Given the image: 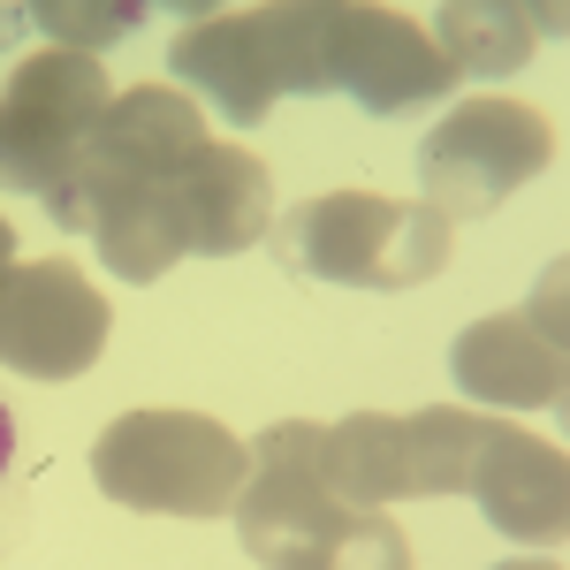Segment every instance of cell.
<instances>
[{
    "label": "cell",
    "mask_w": 570,
    "mask_h": 570,
    "mask_svg": "<svg viewBox=\"0 0 570 570\" xmlns=\"http://www.w3.org/2000/svg\"><path fill=\"white\" fill-rule=\"evenodd\" d=\"M312 434H320V426L282 419V426H266V434L252 441V480H244V494H236L228 518H236L244 556L259 570H297L327 532L351 518V510L327 494L320 464H312Z\"/></svg>",
    "instance_id": "cell-9"
},
{
    "label": "cell",
    "mask_w": 570,
    "mask_h": 570,
    "mask_svg": "<svg viewBox=\"0 0 570 570\" xmlns=\"http://www.w3.org/2000/svg\"><path fill=\"white\" fill-rule=\"evenodd\" d=\"M16 274V228H8V214H0V282Z\"/></svg>",
    "instance_id": "cell-16"
},
{
    "label": "cell",
    "mask_w": 570,
    "mask_h": 570,
    "mask_svg": "<svg viewBox=\"0 0 570 570\" xmlns=\"http://www.w3.org/2000/svg\"><path fill=\"white\" fill-rule=\"evenodd\" d=\"M274 259L297 282H343V289H419L449 266V220L419 198H381V190H327L305 198L266 228Z\"/></svg>",
    "instance_id": "cell-3"
},
{
    "label": "cell",
    "mask_w": 570,
    "mask_h": 570,
    "mask_svg": "<svg viewBox=\"0 0 570 570\" xmlns=\"http://www.w3.org/2000/svg\"><path fill=\"white\" fill-rule=\"evenodd\" d=\"M168 77L236 130H259L282 91H305V99L351 91L365 115H411L456 85L441 46L403 8H357V0L214 8L168 46Z\"/></svg>",
    "instance_id": "cell-1"
},
{
    "label": "cell",
    "mask_w": 570,
    "mask_h": 570,
    "mask_svg": "<svg viewBox=\"0 0 570 570\" xmlns=\"http://www.w3.org/2000/svg\"><path fill=\"white\" fill-rule=\"evenodd\" d=\"M77 228H91L99 259L145 289V282H160L183 259H236V252H252L274 228V176L244 145H206L190 168H168V176H145L130 190L91 198Z\"/></svg>",
    "instance_id": "cell-2"
},
{
    "label": "cell",
    "mask_w": 570,
    "mask_h": 570,
    "mask_svg": "<svg viewBox=\"0 0 570 570\" xmlns=\"http://www.w3.org/2000/svg\"><path fill=\"white\" fill-rule=\"evenodd\" d=\"M548 160H556V122L540 107H525V99H464L426 130L419 183H426V206L456 228V220H487L532 176H548Z\"/></svg>",
    "instance_id": "cell-7"
},
{
    "label": "cell",
    "mask_w": 570,
    "mask_h": 570,
    "mask_svg": "<svg viewBox=\"0 0 570 570\" xmlns=\"http://www.w3.org/2000/svg\"><path fill=\"white\" fill-rule=\"evenodd\" d=\"M480 411L464 403H426L411 419L357 411L312 434V464L343 510H389V502H426V494H464L472 449H480Z\"/></svg>",
    "instance_id": "cell-5"
},
{
    "label": "cell",
    "mask_w": 570,
    "mask_h": 570,
    "mask_svg": "<svg viewBox=\"0 0 570 570\" xmlns=\"http://www.w3.org/2000/svg\"><path fill=\"white\" fill-rule=\"evenodd\" d=\"M91 480L145 518H228L252 480V449L206 411H122L91 441Z\"/></svg>",
    "instance_id": "cell-4"
},
{
    "label": "cell",
    "mask_w": 570,
    "mask_h": 570,
    "mask_svg": "<svg viewBox=\"0 0 570 570\" xmlns=\"http://www.w3.org/2000/svg\"><path fill=\"white\" fill-rule=\"evenodd\" d=\"M494 570H556V563H540V556H525V563H494Z\"/></svg>",
    "instance_id": "cell-18"
},
{
    "label": "cell",
    "mask_w": 570,
    "mask_h": 570,
    "mask_svg": "<svg viewBox=\"0 0 570 570\" xmlns=\"http://www.w3.org/2000/svg\"><path fill=\"white\" fill-rule=\"evenodd\" d=\"M464 494L480 502L487 525L510 532V540H525V548H556V540L570 532V464H563V449L518 434V426H502V419L480 426Z\"/></svg>",
    "instance_id": "cell-12"
},
{
    "label": "cell",
    "mask_w": 570,
    "mask_h": 570,
    "mask_svg": "<svg viewBox=\"0 0 570 570\" xmlns=\"http://www.w3.org/2000/svg\"><path fill=\"white\" fill-rule=\"evenodd\" d=\"M115 312L69 259H23L0 282V365L31 381H77L99 365Z\"/></svg>",
    "instance_id": "cell-10"
},
{
    "label": "cell",
    "mask_w": 570,
    "mask_h": 570,
    "mask_svg": "<svg viewBox=\"0 0 570 570\" xmlns=\"http://www.w3.org/2000/svg\"><path fill=\"white\" fill-rule=\"evenodd\" d=\"M8 456H16V426H8V411H0V472H8Z\"/></svg>",
    "instance_id": "cell-17"
},
{
    "label": "cell",
    "mask_w": 570,
    "mask_h": 570,
    "mask_svg": "<svg viewBox=\"0 0 570 570\" xmlns=\"http://www.w3.org/2000/svg\"><path fill=\"white\" fill-rule=\"evenodd\" d=\"M206 145H214V137H206V115L190 107V91H176V85H130L107 115H99V130H91V145H85V160H77V176H69V190H61L46 214L61 220V228H77L91 198L130 190V183H145V176H168V168H190Z\"/></svg>",
    "instance_id": "cell-8"
},
{
    "label": "cell",
    "mask_w": 570,
    "mask_h": 570,
    "mask_svg": "<svg viewBox=\"0 0 570 570\" xmlns=\"http://www.w3.org/2000/svg\"><path fill=\"white\" fill-rule=\"evenodd\" d=\"M449 373L456 389L480 395V403H502V411H532V403H563V259L548 266V282L532 289L525 312H494V320H472L449 351Z\"/></svg>",
    "instance_id": "cell-11"
},
{
    "label": "cell",
    "mask_w": 570,
    "mask_h": 570,
    "mask_svg": "<svg viewBox=\"0 0 570 570\" xmlns=\"http://www.w3.org/2000/svg\"><path fill=\"white\" fill-rule=\"evenodd\" d=\"M107 107H115V77L91 53L46 46L31 61H16L0 85V190L53 206Z\"/></svg>",
    "instance_id": "cell-6"
},
{
    "label": "cell",
    "mask_w": 570,
    "mask_h": 570,
    "mask_svg": "<svg viewBox=\"0 0 570 570\" xmlns=\"http://www.w3.org/2000/svg\"><path fill=\"white\" fill-rule=\"evenodd\" d=\"M297 570H411V540L389 510H351Z\"/></svg>",
    "instance_id": "cell-14"
},
{
    "label": "cell",
    "mask_w": 570,
    "mask_h": 570,
    "mask_svg": "<svg viewBox=\"0 0 570 570\" xmlns=\"http://www.w3.org/2000/svg\"><path fill=\"white\" fill-rule=\"evenodd\" d=\"M23 16L46 23L53 46H69V53H91V46H107V39H130L137 23H145L137 0H39V8H23Z\"/></svg>",
    "instance_id": "cell-15"
},
{
    "label": "cell",
    "mask_w": 570,
    "mask_h": 570,
    "mask_svg": "<svg viewBox=\"0 0 570 570\" xmlns=\"http://www.w3.org/2000/svg\"><path fill=\"white\" fill-rule=\"evenodd\" d=\"M441 23V61L449 77H510L525 69L532 39L563 31V8H540V0H449L434 16Z\"/></svg>",
    "instance_id": "cell-13"
}]
</instances>
